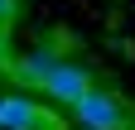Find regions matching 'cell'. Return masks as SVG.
Instances as JSON below:
<instances>
[{"instance_id":"obj_1","label":"cell","mask_w":135,"mask_h":130,"mask_svg":"<svg viewBox=\"0 0 135 130\" xmlns=\"http://www.w3.org/2000/svg\"><path fill=\"white\" fill-rule=\"evenodd\" d=\"M68 111L82 130H130V111L116 101V92H101V87H87Z\"/></svg>"},{"instance_id":"obj_2","label":"cell","mask_w":135,"mask_h":130,"mask_svg":"<svg viewBox=\"0 0 135 130\" xmlns=\"http://www.w3.org/2000/svg\"><path fill=\"white\" fill-rule=\"evenodd\" d=\"M87 87H97V82H92V72H87V68H77V63H63V58H58V63H53V72H48V82H44L39 92L48 96V101H58V106H73Z\"/></svg>"},{"instance_id":"obj_3","label":"cell","mask_w":135,"mask_h":130,"mask_svg":"<svg viewBox=\"0 0 135 130\" xmlns=\"http://www.w3.org/2000/svg\"><path fill=\"white\" fill-rule=\"evenodd\" d=\"M0 130H48V116L24 92H10V96H0Z\"/></svg>"},{"instance_id":"obj_4","label":"cell","mask_w":135,"mask_h":130,"mask_svg":"<svg viewBox=\"0 0 135 130\" xmlns=\"http://www.w3.org/2000/svg\"><path fill=\"white\" fill-rule=\"evenodd\" d=\"M53 63H58V53H48V48H39V53H29L24 63H15V82L20 87H29V92H39L44 82H48V72H53Z\"/></svg>"},{"instance_id":"obj_5","label":"cell","mask_w":135,"mask_h":130,"mask_svg":"<svg viewBox=\"0 0 135 130\" xmlns=\"http://www.w3.org/2000/svg\"><path fill=\"white\" fill-rule=\"evenodd\" d=\"M15 10H20V0H0V34L15 24Z\"/></svg>"}]
</instances>
